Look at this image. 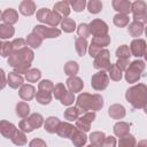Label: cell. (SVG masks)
Here are the masks:
<instances>
[{
	"instance_id": "1",
	"label": "cell",
	"mask_w": 147,
	"mask_h": 147,
	"mask_svg": "<svg viewBox=\"0 0 147 147\" xmlns=\"http://www.w3.org/2000/svg\"><path fill=\"white\" fill-rule=\"evenodd\" d=\"M33 60V53L31 49L24 47L22 49L13 52L8 59V63L15 69L16 74H26L30 64Z\"/></svg>"
},
{
	"instance_id": "2",
	"label": "cell",
	"mask_w": 147,
	"mask_h": 147,
	"mask_svg": "<svg viewBox=\"0 0 147 147\" xmlns=\"http://www.w3.org/2000/svg\"><path fill=\"white\" fill-rule=\"evenodd\" d=\"M103 106V100L98 94H87L83 93L77 99V106L76 108L83 114L87 113V110H99Z\"/></svg>"
},
{
	"instance_id": "3",
	"label": "cell",
	"mask_w": 147,
	"mask_h": 147,
	"mask_svg": "<svg viewBox=\"0 0 147 147\" xmlns=\"http://www.w3.org/2000/svg\"><path fill=\"white\" fill-rule=\"evenodd\" d=\"M42 125V116L40 114H32L30 117L20 122V129L24 132H31Z\"/></svg>"
},
{
	"instance_id": "4",
	"label": "cell",
	"mask_w": 147,
	"mask_h": 147,
	"mask_svg": "<svg viewBox=\"0 0 147 147\" xmlns=\"http://www.w3.org/2000/svg\"><path fill=\"white\" fill-rule=\"evenodd\" d=\"M37 18H38V21H40L42 23H46V24H48L53 28H55L61 21V17L56 13L51 11L47 8H41L40 10H38Z\"/></svg>"
},
{
	"instance_id": "5",
	"label": "cell",
	"mask_w": 147,
	"mask_h": 147,
	"mask_svg": "<svg viewBox=\"0 0 147 147\" xmlns=\"http://www.w3.org/2000/svg\"><path fill=\"white\" fill-rule=\"evenodd\" d=\"M108 82H109V78H108L107 72L101 70V71H99V72H96L95 75L92 76L91 85L94 90L101 91V90H105L108 86Z\"/></svg>"
},
{
	"instance_id": "6",
	"label": "cell",
	"mask_w": 147,
	"mask_h": 147,
	"mask_svg": "<svg viewBox=\"0 0 147 147\" xmlns=\"http://www.w3.org/2000/svg\"><path fill=\"white\" fill-rule=\"evenodd\" d=\"M88 30L90 33H92L94 37H102L107 36L108 25L101 20H94L88 24Z\"/></svg>"
},
{
	"instance_id": "7",
	"label": "cell",
	"mask_w": 147,
	"mask_h": 147,
	"mask_svg": "<svg viewBox=\"0 0 147 147\" xmlns=\"http://www.w3.org/2000/svg\"><path fill=\"white\" fill-rule=\"evenodd\" d=\"M33 32L37 33L41 39L42 38H55L61 34V31L56 28H46L42 25H37L33 29Z\"/></svg>"
},
{
	"instance_id": "8",
	"label": "cell",
	"mask_w": 147,
	"mask_h": 147,
	"mask_svg": "<svg viewBox=\"0 0 147 147\" xmlns=\"http://www.w3.org/2000/svg\"><path fill=\"white\" fill-rule=\"evenodd\" d=\"M94 118H95V114L94 113H92V111L91 113H88V111L85 113L76 122V125H77L78 130H80V131H88L90 130V125L94 121Z\"/></svg>"
},
{
	"instance_id": "9",
	"label": "cell",
	"mask_w": 147,
	"mask_h": 147,
	"mask_svg": "<svg viewBox=\"0 0 147 147\" xmlns=\"http://www.w3.org/2000/svg\"><path fill=\"white\" fill-rule=\"evenodd\" d=\"M110 65L109 62V52L107 49L101 51L94 60V68L96 69H108Z\"/></svg>"
},
{
	"instance_id": "10",
	"label": "cell",
	"mask_w": 147,
	"mask_h": 147,
	"mask_svg": "<svg viewBox=\"0 0 147 147\" xmlns=\"http://www.w3.org/2000/svg\"><path fill=\"white\" fill-rule=\"evenodd\" d=\"M131 9L133 11V18L136 20V22L138 21V18H142V21L145 22V18H146V3L144 1H136V2L131 3Z\"/></svg>"
},
{
	"instance_id": "11",
	"label": "cell",
	"mask_w": 147,
	"mask_h": 147,
	"mask_svg": "<svg viewBox=\"0 0 147 147\" xmlns=\"http://www.w3.org/2000/svg\"><path fill=\"white\" fill-rule=\"evenodd\" d=\"M141 64H144V62H138V61H136V62H133V63L130 65V68H129L127 71H126V80H127V82L133 83V82H136V80L138 79L139 72L141 71V70H138V67H140Z\"/></svg>"
},
{
	"instance_id": "12",
	"label": "cell",
	"mask_w": 147,
	"mask_h": 147,
	"mask_svg": "<svg viewBox=\"0 0 147 147\" xmlns=\"http://www.w3.org/2000/svg\"><path fill=\"white\" fill-rule=\"evenodd\" d=\"M16 127L14 124L7 122V121H0V133L5 136L6 138H13V136L16 132Z\"/></svg>"
},
{
	"instance_id": "13",
	"label": "cell",
	"mask_w": 147,
	"mask_h": 147,
	"mask_svg": "<svg viewBox=\"0 0 147 147\" xmlns=\"http://www.w3.org/2000/svg\"><path fill=\"white\" fill-rule=\"evenodd\" d=\"M76 130V127H74L71 124L69 123H61L59 124L57 126V130H56V133L60 136V137H63V138H70L74 133V131Z\"/></svg>"
},
{
	"instance_id": "14",
	"label": "cell",
	"mask_w": 147,
	"mask_h": 147,
	"mask_svg": "<svg viewBox=\"0 0 147 147\" xmlns=\"http://www.w3.org/2000/svg\"><path fill=\"white\" fill-rule=\"evenodd\" d=\"M54 13H56L61 18H65L70 13L69 2L67 1H60L54 5Z\"/></svg>"
},
{
	"instance_id": "15",
	"label": "cell",
	"mask_w": 147,
	"mask_h": 147,
	"mask_svg": "<svg viewBox=\"0 0 147 147\" xmlns=\"http://www.w3.org/2000/svg\"><path fill=\"white\" fill-rule=\"evenodd\" d=\"M17 18H18V14H17V11H16L15 9H13V8L6 9V10L2 13V16H1V20H2L6 24H8V25H11V24L16 23V22H17Z\"/></svg>"
},
{
	"instance_id": "16",
	"label": "cell",
	"mask_w": 147,
	"mask_h": 147,
	"mask_svg": "<svg viewBox=\"0 0 147 147\" xmlns=\"http://www.w3.org/2000/svg\"><path fill=\"white\" fill-rule=\"evenodd\" d=\"M113 7L117 11H119V14H123V15H126L127 13L131 11V2L126 0H114Z\"/></svg>"
},
{
	"instance_id": "17",
	"label": "cell",
	"mask_w": 147,
	"mask_h": 147,
	"mask_svg": "<svg viewBox=\"0 0 147 147\" xmlns=\"http://www.w3.org/2000/svg\"><path fill=\"white\" fill-rule=\"evenodd\" d=\"M20 11L25 15V16H30L36 11V5L33 1L31 0H24L21 2L20 5Z\"/></svg>"
},
{
	"instance_id": "18",
	"label": "cell",
	"mask_w": 147,
	"mask_h": 147,
	"mask_svg": "<svg viewBox=\"0 0 147 147\" xmlns=\"http://www.w3.org/2000/svg\"><path fill=\"white\" fill-rule=\"evenodd\" d=\"M67 85H68V87H69V90H70L71 93L79 92V91L83 88V86H84L82 79L78 78V77H75V76L70 77V78L67 80Z\"/></svg>"
},
{
	"instance_id": "19",
	"label": "cell",
	"mask_w": 147,
	"mask_h": 147,
	"mask_svg": "<svg viewBox=\"0 0 147 147\" xmlns=\"http://www.w3.org/2000/svg\"><path fill=\"white\" fill-rule=\"evenodd\" d=\"M70 138H71V140H72V142H74V145L76 147H82L86 142V136L84 134L83 131H80L78 129H76L74 131V133H72V136Z\"/></svg>"
},
{
	"instance_id": "20",
	"label": "cell",
	"mask_w": 147,
	"mask_h": 147,
	"mask_svg": "<svg viewBox=\"0 0 147 147\" xmlns=\"http://www.w3.org/2000/svg\"><path fill=\"white\" fill-rule=\"evenodd\" d=\"M20 96L23 100H31L34 96V87L32 85H22L21 90H20Z\"/></svg>"
},
{
	"instance_id": "21",
	"label": "cell",
	"mask_w": 147,
	"mask_h": 147,
	"mask_svg": "<svg viewBox=\"0 0 147 147\" xmlns=\"http://www.w3.org/2000/svg\"><path fill=\"white\" fill-rule=\"evenodd\" d=\"M131 51L134 56H141L145 52V41L144 40H133L131 44Z\"/></svg>"
},
{
	"instance_id": "22",
	"label": "cell",
	"mask_w": 147,
	"mask_h": 147,
	"mask_svg": "<svg viewBox=\"0 0 147 147\" xmlns=\"http://www.w3.org/2000/svg\"><path fill=\"white\" fill-rule=\"evenodd\" d=\"M8 84L13 88H17L18 86H21L23 84V77L16 72H10L8 75Z\"/></svg>"
},
{
	"instance_id": "23",
	"label": "cell",
	"mask_w": 147,
	"mask_h": 147,
	"mask_svg": "<svg viewBox=\"0 0 147 147\" xmlns=\"http://www.w3.org/2000/svg\"><path fill=\"white\" fill-rule=\"evenodd\" d=\"M59 124H60L59 118H56V117H48L46 119V122H45V130L47 132H49V133H54V132H56Z\"/></svg>"
},
{
	"instance_id": "24",
	"label": "cell",
	"mask_w": 147,
	"mask_h": 147,
	"mask_svg": "<svg viewBox=\"0 0 147 147\" xmlns=\"http://www.w3.org/2000/svg\"><path fill=\"white\" fill-rule=\"evenodd\" d=\"M15 30L11 25L8 24H0V39H7L13 37Z\"/></svg>"
},
{
	"instance_id": "25",
	"label": "cell",
	"mask_w": 147,
	"mask_h": 147,
	"mask_svg": "<svg viewBox=\"0 0 147 147\" xmlns=\"http://www.w3.org/2000/svg\"><path fill=\"white\" fill-rule=\"evenodd\" d=\"M109 115L114 118H122L124 115H125V111H124V108L119 105H114L109 108Z\"/></svg>"
},
{
	"instance_id": "26",
	"label": "cell",
	"mask_w": 147,
	"mask_h": 147,
	"mask_svg": "<svg viewBox=\"0 0 147 147\" xmlns=\"http://www.w3.org/2000/svg\"><path fill=\"white\" fill-rule=\"evenodd\" d=\"M41 41H42V39L37 34V33H31V34H29L28 36V39H26V42H28V45H30L31 47H33V48H37V47H39L40 45H41Z\"/></svg>"
},
{
	"instance_id": "27",
	"label": "cell",
	"mask_w": 147,
	"mask_h": 147,
	"mask_svg": "<svg viewBox=\"0 0 147 147\" xmlns=\"http://www.w3.org/2000/svg\"><path fill=\"white\" fill-rule=\"evenodd\" d=\"M36 98H37V101H38L39 103H41V105H47V103H49V102H51V99H52L51 93H49V92H45V91H39V92H37Z\"/></svg>"
},
{
	"instance_id": "28",
	"label": "cell",
	"mask_w": 147,
	"mask_h": 147,
	"mask_svg": "<svg viewBox=\"0 0 147 147\" xmlns=\"http://www.w3.org/2000/svg\"><path fill=\"white\" fill-rule=\"evenodd\" d=\"M109 42H110V38L108 36H102V37H94L92 39V42L91 44L98 46L99 48H101L103 46H107Z\"/></svg>"
},
{
	"instance_id": "29",
	"label": "cell",
	"mask_w": 147,
	"mask_h": 147,
	"mask_svg": "<svg viewBox=\"0 0 147 147\" xmlns=\"http://www.w3.org/2000/svg\"><path fill=\"white\" fill-rule=\"evenodd\" d=\"M86 47H87L86 39H83V38H77L76 39V51L79 54V56H83L85 54Z\"/></svg>"
},
{
	"instance_id": "30",
	"label": "cell",
	"mask_w": 147,
	"mask_h": 147,
	"mask_svg": "<svg viewBox=\"0 0 147 147\" xmlns=\"http://www.w3.org/2000/svg\"><path fill=\"white\" fill-rule=\"evenodd\" d=\"M61 26L65 32H72L75 30V28H76V23H75L74 20L65 17V18H63V21L61 23Z\"/></svg>"
},
{
	"instance_id": "31",
	"label": "cell",
	"mask_w": 147,
	"mask_h": 147,
	"mask_svg": "<svg viewBox=\"0 0 147 147\" xmlns=\"http://www.w3.org/2000/svg\"><path fill=\"white\" fill-rule=\"evenodd\" d=\"M105 134L102 132H93L91 136H90V140L92 142V145L94 146H100L102 144V141L105 140Z\"/></svg>"
},
{
	"instance_id": "32",
	"label": "cell",
	"mask_w": 147,
	"mask_h": 147,
	"mask_svg": "<svg viewBox=\"0 0 147 147\" xmlns=\"http://www.w3.org/2000/svg\"><path fill=\"white\" fill-rule=\"evenodd\" d=\"M29 106H28V103H25V102H20V103H17V106H16V114L20 116V117H26L28 116V114H29Z\"/></svg>"
},
{
	"instance_id": "33",
	"label": "cell",
	"mask_w": 147,
	"mask_h": 147,
	"mask_svg": "<svg viewBox=\"0 0 147 147\" xmlns=\"http://www.w3.org/2000/svg\"><path fill=\"white\" fill-rule=\"evenodd\" d=\"M78 71V65L76 62L74 61H69L65 65H64V72L69 76H75Z\"/></svg>"
},
{
	"instance_id": "34",
	"label": "cell",
	"mask_w": 147,
	"mask_h": 147,
	"mask_svg": "<svg viewBox=\"0 0 147 147\" xmlns=\"http://www.w3.org/2000/svg\"><path fill=\"white\" fill-rule=\"evenodd\" d=\"M13 142L15 145H18V146H22V145H25L26 144V138H25V134L21 131H16L15 134L11 138Z\"/></svg>"
},
{
	"instance_id": "35",
	"label": "cell",
	"mask_w": 147,
	"mask_h": 147,
	"mask_svg": "<svg viewBox=\"0 0 147 147\" xmlns=\"http://www.w3.org/2000/svg\"><path fill=\"white\" fill-rule=\"evenodd\" d=\"M87 8H88V11L90 13H93V14H96L101 10L102 8V3L101 1L99 0H91L88 3H87Z\"/></svg>"
},
{
	"instance_id": "36",
	"label": "cell",
	"mask_w": 147,
	"mask_h": 147,
	"mask_svg": "<svg viewBox=\"0 0 147 147\" xmlns=\"http://www.w3.org/2000/svg\"><path fill=\"white\" fill-rule=\"evenodd\" d=\"M40 76H41V74H40V71L38 69H31L25 74V77H26L28 82H30V83L37 82L40 78Z\"/></svg>"
},
{
	"instance_id": "37",
	"label": "cell",
	"mask_w": 147,
	"mask_h": 147,
	"mask_svg": "<svg viewBox=\"0 0 147 147\" xmlns=\"http://www.w3.org/2000/svg\"><path fill=\"white\" fill-rule=\"evenodd\" d=\"M80 114H82V113H80L76 107H75V108H69V109L65 110L64 117H65L68 121H75V119L78 118V116H79Z\"/></svg>"
},
{
	"instance_id": "38",
	"label": "cell",
	"mask_w": 147,
	"mask_h": 147,
	"mask_svg": "<svg viewBox=\"0 0 147 147\" xmlns=\"http://www.w3.org/2000/svg\"><path fill=\"white\" fill-rule=\"evenodd\" d=\"M114 131H115V133H116L117 136L123 137V136L127 134V132H129V126H127V124H125V123H117V124L115 125V127H114Z\"/></svg>"
},
{
	"instance_id": "39",
	"label": "cell",
	"mask_w": 147,
	"mask_h": 147,
	"mask_svg": "<svg viewBox=\"0 0 147 147\" xmlns=\"http://www.w3.org/2000/svg\"><path fill=\"white\" fill-rule=\"evenodd\" d=\"M108 70H109V76H110L111 79H114V80H119L121 79L122 74H121V70L117 68V65L110 64L109 68H108Z\"/></svg>"
},
{
	"instance_id": "40",
	"label": "cell",
	"mask_w": 147,
	"mask_h": 147,
	"mask_svg": "<svg viewBox=\"0 0 147 147\" xmlns=\"http://www.w3.org/2000/svg\"><path fill=\"white\" fill-rule=\"evenodd\" d=\"M13 45L11 42H2L1 47H0V54L2 56H10L13 54Z\"/></svg>"
},
{
	"instance_id": "41",
	"label": "cell",
	"mask_w": 147,
	"mask_h": 147,
	"mask_svg": "<svg viewBox=\"0 0 147 147\" xmlns=\"http://www.w3.org/2000/svg\"><path fill=\"white\" fill-rule=\"evenodd\" d=\"M114 23L117 26H125L129 23V17L126 15H123V14H117L114 17Z\"/></svg>"
},
{
	"instance_id": "42",
	"label": "cell",
	"mask_w": 147,
	"mask_h": 147,
	"mask_svg": "<svg viewBox=\"0 0 147 147\" xmlns=\"http://www.w3.org/2000/svg\"><path fill=\"white\" fill-rule=\"evenodd\" d=\"M134 138L132 136H125L119 140V147H134Z\"/></svg>"
},
{
	"instance_id": "43",
	"label": "cell",
	"mask_w": 147,
	"mask_h": 147,
	"mask_svg": "<svg viewBox=\"0 0 147 147\" xmlns=\"http://www.w3.org/2000/svg\"><path fill=\"white\" fill-rule=\"evenodd\" d=\"M129 32L132 34V36H139L141 32H142V25L138 22H133L130 26H129Z\"/></svg>"
},
{
	"instance_id": "44",
	"label": "cell",
	"mask_w": 147,
	"mask_h": 147,
	"mask_svg": "<svg viewBox=\"0 0 147 147\" xmlns=\"http://www.w3.org/2000/svg\"><path fill=\"white\" fill-rule=\"evenodd\" d=\"M53 91H54V96L56 98V99H62L63 96H64V94L67 93V90H65V87H64V85L63 84H57L54 88H53Z\"/></svg>"
},
{
	"instance_id": "45",
	"label": "cell",
	"mask_w": 147,
	"mask_h": 147,
	"mask_svg": "<svg viewBox=\"0 0 147 147\" xmlns=\"http://www.w3.org/2000/svg\"><path fill=\"white\" fill-rule=\"evenodd\" d=\"M77 32H78V34H79V37H80V38L85 39L86 37H88V36H90L88 25H87V24H85V23L79 24V26H78V29H77Z\"/></svg>"
},
{
	"instance_id": "46",
	"label": "cell",
	"mask_w": 147,
	"mask_h": 147,
	"mask_svg": "<svg viewBox=\"0 0 147 147\" xmlns=\"http://www.w3.org/2000/svg\"><path fill=\"white\" fill-rule=\"evenodd\" d=\"M116 55H117L119 59H125V60H127V57L130 56L129 47H127L126 45H123V46H121V47L117 49V52H116Z\"/></svg>"
},
{
	"instance_id": "47",
	"label": "cell",
	"mask_w": 147,
	"mask_h": 147,
	"mask_svg": "<svg viewBox=\"0 0 147 147\" xmlns=\"http://www.w3.org/2000/svg\"><path fill=\"white\" fill-rule=\"evenodd\" d=\"M69 3L72 6V8H74L75 11H80L86 6V1L85 0H72Z\"/></svg>"
},
{
	"instance_id": "48",
	"label": "cell",
	"mask_w": 147,
	"mask_h": 147,
	"mask_svg": "<svg viewBox=\"0 0 147 147\" xmlns=\"http://www.w3.org/2000/svg\"><path fill=\"white\" fill-rule=\"evenodd\" d=\"M53 88H54V86L51 80H42L39 83V91H45V92L51 93V91H53Z\"/></svg>"
},
{
	"instance_id": "49",
	"label": "cell",
	"mask_w": 147,
	"mask_h": 147,
	"mask_svg": "<svg viewBox=\"0 0 147 147\" xmlns=\"http://www.w3.org/2000/svg\"><path fill=\"white\" fill-rule=\"evenodd\" d=\"M74 99H75V98H74V93L67 91V93L64 94V96L61 99V102H62V105L69 106V105H71V103L74 102Z\"/></svg>"
},
{
	"instance_id": "50",
	"label": "cell",
	"mask_w": 147,
	"mask_h": 147,
	"mask_svg": "<svg viewBox=\"0 0 147 147\" xmlns=\"http://www.w3.org/2000/svg\"><path fill=\"white\" fill-rule=\"evenodd\" d=\"M11 45H13V49L14 51H18V49H22V48H24L25 47V40L24 39H15L13 42H11Z\"/></svg>"
},
{
	"instance_id": "51",
	"label": "cell",
	"mask_w": 147,
	"mask_h": 147,
	"mask_svg": "<svg viewBox=\"0 0 147 147\" xmlns=\"http://www.w3.org/2000/svg\"><path fill=\"white\" fill-rule=\"evenodd\" d=\"M115 144H116V140L114 137H108V138H105V140L102 141V144L100 145L101 147H115Z\"/></svg>"
},
{
	"instance_id": "52",
	"label": "cell",
	"mask_w": 147,
	"mask_h": 147,
	"mask_svg": "<svg viewBox=\"0 0 147 147\" xmlns=\"http://www.w3.org/2000/svg\"><path fill=\"white\" fill-rule=\"evenodd\" d=\"M29 146H30V147H47L46 144H45L42 140H40V139H33V140L30 142Z\"/></svg>"
},
{
	"instance_id": "53",
	"label": "cell",
	"mask_w": 147,
	"mask_h": 147,
	"mask_svg": "<svg viewBox=\"0 0 147 147\" xmlns=\"http://www.w3.org/2000/svg\"><path fill=\"white\" fill-rule=\"evenodd\" d=\"M6 85V77H5V72L2 69H0V90H2Z\"/></svg>"
},
{
	"instance_id": "54",
	"label": "cell",
	"mask_w": 147,
	"mask_h": 147,
	"mask_svg": "<svg viewBox=\"0 0 147 147\" xmlns=\"http://www.w3.org/2000/svg\"><path fill=\"white\" fill-rule=\"evenodd\" d=\"M87 147H95L94 145H90V146H87Z\"/></svg>"
},
{
	"instance_id": "55",
	"label": "cell",
	"mask_w": 147,
	"mask_h": 147,
	"mask_svg": "<svg viewBox=\"0 0 147 147\" xmlns=\"http://www.w3.org/2000/svg\"><path fill=\"white\" fill-rule=\"evenodd\" d=\"M1 16H2V13L0 11V20H1Z\"/></svg>"
},
{
	"instance_id": "56",
	"label": "cell",
	"mask_w": 147,
	"mask_h": 147,
	"mask_svg": "<svg viewBox=\"0 0 147 147\" xmlns=\"http://www.w3.org/2000/svg\"><path fill=\"white\" fill-rule=\"evenodd\" d=\"M1 45H2V42H1V40H0V47H1Z\"/></svg>"
}]
</instances>
